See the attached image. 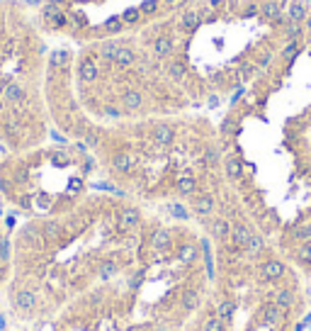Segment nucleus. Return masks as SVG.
Segmentation results:
<instances>
[{
	"label": "nucleus",
	"mask_w": 311,
	"mask_h": 331,
	"mask_svg": "<svg viewBox=\"0 0 311 331\" xmlns=\"http://www.w3.org/2000/svg\"><path fill=\"white\" fill-rule=\"evenodd\" d=\"M46 105L63 139L78 142L100 166L105 188L153 212L187 219L212 239L251 219L226 176L217 115L180 112L124 124H95L71 91V47L54 44Z\"/></svg>",
	"instance_id": "1"
},
{
	"label": "nucleus",
	"mask_w": 311,
	"mask_h": 331,
	"mask_svg": "<svg viewBox=\"0 0 311 331\" xmlns=\"http://www.w3.org/2000/svg\"><path fill=\"white\" fill-rule=\"evenodd\" d=\"M226 176L255 227L311 285V12L217 115Z\"/></svg>",
	"instance_id": "2"
},
{
	"label": "nucleus",
	"mask_w": 311,
	"mask_h": 331,
	"mask_svg": "<svg viewBox=\"0 0 311 331\" xmlns=\"http://www.w3.org/2000/svg\"><path fill=\"white\" fill-rule=\"evenodd\" d=\"M153 210L92 190L76 207L29 217L12 236L7 297L22 322H49L90 290L132 271Z\"/></svg>",
	"instance_id": "3"
},
{
	"label": "nucleus",
	"mask_w": 311,
	"mask_h": 331,
	"mask_svg": "<svg viewBox=\"0 0 311 331\" xmlns=\"http://www.w3.org/2000/svg\"><path fill=\"white\" fill-rule=\"evenodd\" d=\"M304 0H192L141 32L199 112L219 115L297 39Z\"/></svg>",
	"instance_id": "4"
},
{
	"label": "nucleus",
	"mask_w": 311,
	"mask_h": 331,
	"mask_svg": "<svg viewBox=\"0 0 311 331\" xmlns=\"http://www.w3.org/2000/svg\"><path fill=\"white\" fill-rule=\"evenodd\" d=\"M209 292L185 331H302L309 283L253 219L209 239Z\"/></svg>",
	"instance_id": "5"
},
{
	"label": "nucleus",
	"mask_w": 311,
	"mask_h": 331,
	"mask_svg": "<svg viewBox=\"0 0 311 331\" xmlns=\"http://www.w3.org/2000/svg\"><path fill=\"white\" fill-rule=\"evenodd\" d=\"M71 91L95 124H124L195 110L141 34L71 47Z\"/></svg>",
	"instance_id": "6"
},
{
	"label": "nucleus",
	"mask_w": 311,
	"mask_h": 331,
	"mask_svg": "<svg viewBox=\"0 0 311 331\" xmlns=\"http://www.w3.org/2000/svg\"><path fill=\"white\" fill-rule=\"evenodd\" d=\"M124 283L151 327L185 331L209 292V239L187 219L153 212Z\"/></svg>",
	"instance_id": "7"
},
{
	"label": "nucleus",
	"mask_w": 311,
	"mask_h": 331,
	"mask_svg": "<svg viewBox=\"0 0 311 331\" xmlns=\"http://www.w3.org/2000/svg\"><path fill=\"white\" fill-rule=\"evenodd\" d=\"M51 42L29 0H0V144L7 151L49 142L46 66Z\"/></svg>",
	"instance_id": "8"
},
{
	"label": "nucleus",
	"mask_w": 311,
	"mask_h": 331,
	"mask_svg": "<svg viewBox=\"0 0 311 331\" xmlns=\"http://www.w3.org/2000/svg\"><path fill=\"white\" fill-rule=\"evenodd\" d=\"M100 166L83 144L63 139L10 151L0 161V195L17 212L51 217L76 207L97 190Z\"/></svg>",
	"instance_id": "9"
},
{
	"label": "nucleus",
	"mask_w": 311,
	"mask_h": 331,
	"mask_svg": "<svg viewBox=\"0 0 311 331\" xmlns=\"http://www.w3.org/2000/svg\"><path fill=\"white\" fill-rule=\"evenodd\" d=\"M187 2L192 0H37L32 5L51 44L83 47L141 34Z\"/></svg>",
	"instance_id": "10"
},
{
	"label": "nucleus",
	"mask_w": 311,
	"mask_h": 331,
	"mask_svg": "<svg viewBox=\"0 0 311 331\" xmlns=\"http://www.w3.org/2000/svg\"><path fill=\"white\" fill-rule=\"evenodd\" d=\"M304 2H307V5H309V7H311V0H304Z\"/></svg>",
	"instance_id": "11"
},
{
	"label": "nucleus",
	"mask_w": 311,
	"mask_h": 331,
	"mask_svg": "<svg viewBox=\"0 0 311 331\" xmlns=\"http://www.w3.org/2000/svg\"><path fill=\"white\" fill-rule=\"evenodd\" d=\"M302 331H311V329H302Z\"/></svg>",
	"instance_id": "12"
},
{
	"label": "nucleus",
	"mask_w": 311,
	"mask_h": 331,
	"mask_svg": "<svg viewBox=\"0 0 311 331\" xmlns=\"http://www.w3.org/2000/svg\"><path fill=\"white\" fill-rule=\"evenodd\" d=\"M29 2H37V0H29Z\"/></svg>",
	"instance_id": "13"
}]
</instances>
